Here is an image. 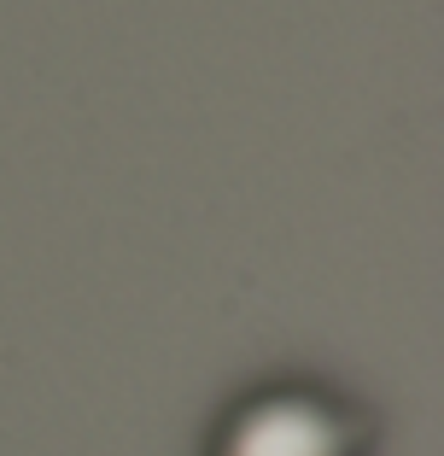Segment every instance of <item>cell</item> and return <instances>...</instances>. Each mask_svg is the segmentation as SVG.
Instances as JSON below:
<instances>
[{
	"mask_svg": "<svg viewBox=\"0 0 444 456\" xmlns=\"http://www.w3.org/2000/svg\"><path fill=\"white\" fill-rule=\"evenodd\" d=\"M211 456H363V428L322 392L275 387L222 421Z\"/></svg>",
	"mask_w": 444,
	"mask_h": 456,
	"instance_id": "cell-1",
	"label": "cell"
}]
</instances>
